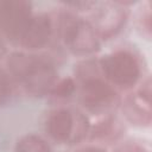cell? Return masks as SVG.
I'll use <instances>...</instances> for the list:
<instances>
[{
  "label": "cell",
  "mask_w": 152,
  "mask_h": 152,
  "mask_svg": "<svg viewBox=\"0 0 152 152\" xmlns=\"http://www.w3.org/2000/svg\"><path fill=\"white\" fill-rule=\"evenodd\" d=\"M75 77L78 81V97L81 106L94 115L112 114L120 106L121 99L116 89L102 76L99 59H84L75 68Z\"/></svg>",
  "instance_id": "2"
},
{
  "label": "cell",
  "mask_w": 152,
  "mask_h": 152,
  "mask_svg": "<svg viewBox=\"0 0 152 152\" xmlns=\"http://www.w3.org/2000/svg\"><path fill=\"white\" fill-rule=\"evenodd\" d=\"M103 78L115 89H132L141 78L140 57L131 49L118 48L99 59Z\"/></svg>",
  "instance_id": "4"
},
{
  "label": "cell",
  "mask_w": 152,
  "mask_h": 152,
  "mask_svg": "<svg viewBox=\"0 0 152 152\" xmlns=\"http://www.w3.org/2000/svg\"><path fill=\"white\" fill-rule=\"evenodd\" d=\"M75 91H77V82L72 77H64L56 81L49 95L55 100H62L70 97Z\"/></svg>",
  "instance_id": "12"
},
{
  "label": "cell",
  "mask_w": 152,
  "mask_h": 152,
  "mask_svg": "<svg viewBox=\"0 0 152 152\" xmlns=\"http://www.w3.org/2000/svg\"><path fill=\"white\" fill-rule=\"evenodd\" d=\"M113 152H148V148H146L142 144L135 140H126L121 144H119Z\"/></svg>",
  "instance_id": "14"
},
{
  "label": "cell",
  "mask_w": 152,
  "mask_h": 152,
  "mask_svg": "<svg viewBox=\"0 0 152 152\" xmlns=\"http://www.w3.org/2000/svg\"><path fill=\"white\" fill-rule=\"evenodd\" d=\"M15 86L17 84L14 83L8 71L0 66V107L11 102L14 95Z\"/></svg>",
  "instance_id": "13"
},
{
  "label": "cell",
  "mask_w": 152,
  "mask_h": 152,
  "mask_svg": "<svg viewBox=\"0 0 152 152\" xmlns=\"http://www.w3.org/2000/svg\"><path fill=\"white\" fill-rule=\"evenodd\" d=\"M7 52V49H6V43H5V39L0 36V58L2 56H5Z\"/></svg>",
  "instance_id": "16"
},
{
  "label": "cell",
  "mask_w": 152,
  "mask_h": 152,
  "mask_svg": "<svg viewBox=\"0 0 152 152\" xmlns=\"http://www.w3.org/2000/svg\"><path fill=\"white\" fill-rule=\"evenodd\" d=\"M15 152H50V146L42 137L27 134L17 141Z\"/></svg>",
  "instance_id": "11"
},
{
  "label": "cell",
  "mask_w": 152,
  "mask_h": 152,
  "mask_svg": "<svg viewBox=\"0 0 152 152\" xmlns=\"http://www.w3.org/2000/svg\"><path fill=\"white\" fill-rule=\"evenodd\" d=\"M150 78L142 82L139 89L129 94L121 101L120 106L124 116L137 126H150L151 124V108H150Z\"/></svg>",
  "instance_id": "9"
},
{
  "label": "cell",
  "mask_w": 152,
  "mask_h": 152,
  "mask_svg": "<svg viewBox=\"0 0 152 152\" xmlns=\"http://www.w3.org/2000/svg\"><path fill=\"white\" fill-rule=\"evenodd\" d=\"M75 152H106V151L100 146H84L78 148Z\"/></svg>",
  "instance_id": "15"
},
{
  "label": "cell",
  "mask_w": 152,
  "mask_h": 152,
  "mask_svg": "<svg viewBox=\"0 0 152 152\" xmlns=\"http://www.w3.org/2000/svg\"><path fill=\"white\" fill-rule=\"evenodd\" d=\"M32 17V5L27 1H0V36L18 44Z\"/></svg>",
  "instance_id": "7"
},
{
  "label": "cell",
  "mask_w": 152,
  "mask_h": 152,
  "mask_svg": "<svg viewBox=\"0 0 152 152\" xmlns=\"http://www.w3.org/2000/svg\"><path fill=\"white\" fill-rule=\"evenodd\" d=\"M56 23L57 37L72 53L87 56L100 50L101 39L87 18L65 7L57 13Z\"/></svg>",
  "instance_id": "3"
},
{
  "label": "cell",
  "mask_w": 152,
  "mask_h": 152,
  "mask_svg": "<svg viewBox=\"0 0 152 152\" xmlns=\"http://www.w3.org/2000/svg\"><path fill=\"white\" fill-rule=\"evenodd\" d=\"M125 2H94L89 10V23L93 25L100 39H110L126 25L128 8Z\"/></svg>",
  "instance_id": "6"
},
{
  "label": "cell",
  "mask_w": 152,
  "mask_h": 152,
  "mask_svg": "<svg viewBox=\"0 0 152 152\" xmlns=\"http://www.w3.org/2000/svg\"><path fill=\"white\" fill-rule=\"evenodd\" d=\"M6 70L17 86L34 96L49 95L58 80L51 57L31 51H14L7 56Z\"/></svg>",
  "instance_id": "1"
},
{
  "label": "cell",
  "mask_w": 152,
  "mask_h": 152,
  "mask_svg": "<svg viewBox=\"0 0 152 152\" xmlns=\"http://www.w3.org/2000/svg\"><path fill=\"white\" fill-rule=\"evenodd\" d=\"M122 122L114 115H102L94 125H90L89 139L97 142L115 141L122 133Z\"/></svg>",
  "instance_id": "10"
},
{
  "label": "cell",
  "mask_w": 152,
  "mask_h": 152,
  "mask_svg": "<svg viewBox=\"0 0 152 152\" xmlns=\"http://www.w3.org/2000/svg\"><path fill=\"white\" fill-rule=\"evenodd\" d=\"M57 36L56 15L51 13L33 14L28 26L20 37L18 45L24 51L38 52L42 49L48 48Z\"/></svg>",
  "instance_id": "8"
},
{
  "label": "cell",
  "mask_w": 152,
  "mask_h": 152,
  "mask_svg": "<svg viewBox=\"0 0 152 152\" xmlns=\"http://www.w3.org/2000/svg\"><path fill=\"white\" fill-rule=\"evenodd\" d=\"M46 134L58 144H76L88 137L90 122L88 116L75 108L56 107L45 119Z\"/></svg>",
  "instance_id": "5"
}]
</instances>
